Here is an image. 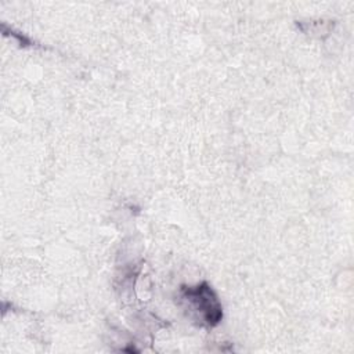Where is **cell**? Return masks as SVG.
<instances>
[{
  "label": "cell",
  "mask_w": 354,
  "mask_h": 354,
  "mask_svg": "<svg viewBox=\"0 0 354 354\" xmlns=\"http://www.w3.org/2000/svg\"><path fill=\"white\" fill-rule=\"evenodd\" d=\"M180 300L188 315L199 325L214 326L223 317L221 304L206 282L196 286H183Z\"/></svg>",
  "instance_id": "obj_1"
}]
</instances>
